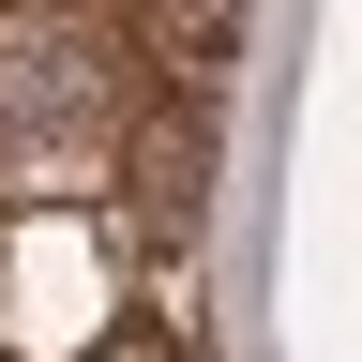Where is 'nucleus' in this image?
<instances>
[{
  "label": "nucleus",
  "instance_id": "obj_2",
  "mask_svg": "<svg viewBox=\"0 0 362 362\" xmlns=\"http://www.w3.org/2000/svg\"><path fill=\"white\" fill-rule=\"evenodd\" d=\"M242 16L257 0H136V61L151 76H211L226 45H242Z\"/></svg>",
  "mask_w": 362,
  "mask_h": 362
},
{
  "label": "nucleus",
  "instance_id": "obj_1",
  "mask_svg": "<svg viewBox=\"0 0 362 362\" xmlns=\"http://www.w3.org/2000/svg\"><path fill=\"white\" fill-rule=\"evenodd\" d=\"M121 106H136V90L106 76V45H90L76 16H30L16 45H0V136H16L30 166H90L121 136Z\"/></svg>",
  "mask_w": 362,
  "mask_h": 362
}]
</instances>
